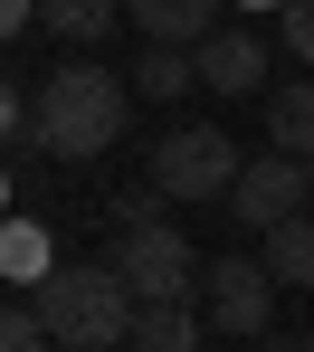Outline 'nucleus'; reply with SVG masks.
Here are the masks:
<instances>
[{
  "instance_id": "6ab92c4d",
  "label": "nucleus",
  "mask_w": 314,
  "mask_h": 352,
  "mask_svg": "<svg viewBox=\"0 0 314 352\" xmlns=\"http://www.w3.org/2000/svg\"><path fill=\"white\" fill-rule=\"evenodd\" d=\"M276 10H286V0H276Z\"/></svg>"
},
{
  "instance_id": "ddd939ff",
  "label": "nucleus",
  "mask_w": 314,
  "mask_h": 352,
  "mask_svg": "<svg viewBox=\"0 0 314 352\" xmlns=\"http://www.w3.org/2000/svg\"><path fill=\"white\" fill-rule=\"evenodd\" d=\"M267 276L276 286H314V219H286V229H267Z\"/></svg>"
},
{
  "instance_id": "0eeeda50",
  "label": "nucleus",
  "mask_w": 314,
  "mask_h": 352,
  "mask_svg": "<svg viewBox=\"0 0 314 352\" xmlns=\"http://www.w3.org/2000/svg\"><path fill=\"white\" fill-rule=\"evenodd\" d=\"M200 86L210 96H267V38L257 29H219L200 48Z\"/></svg>"
},
{
  "instance_id": "2eb2a0df",
  "label": "nucleus",
  "mask_w": 314,
  "mask_h": 352,
  "mask_svg": "<svg viewBox=\"0 0 314 352\" xmlns=\"http://www.w3.org/2000/svg\"><path fill=\"white\" fill-rule=\"evenodd\" d=\"M0 352H58V343H48V324H38L29 305H10V314H0Z\"/></svg>"
},
{
  "instance_id": "9d476101",
  "label": "nucleus",
  "mask_w": 314,
  "mask_h": 352,
  "mask_svg": "<svg viewBox=\"0 0 314 352\" xmlns=\"http://www.w3.org/2000/svg\"><path fill=\"white\" fill-rule=\"evenodd\" d=\"M115 19H124V0H38V29H58V38H76V48H96Z\"/></svg>"
},
{
  "instance_id": "4468645a",
  "label": "nucleus",
  "mask_w": 314,
  "mask_h": 352,
  "mask_svg": "<svg viewBox=\"0 0 314 352\" xmlns=\"http://www.w3.org/2000/svg\"><path fill=\"white\" fill-rule=\"evenodd\" d=\"M0 267H10L19 286H48V276H58V257H48V229H38V219H10V229H0Z\"/></svg>"
},
{
  "instance_id": "aec40b11",
  "label": "nucleus",
  "mask_w": 314,
  "mask_h": 352,
  "mask_svg": "<svg viewBox=\"0 0 314 352\" xmlns=\"http://www.w3.org/2000/svg\"><path fill=\"white\" fill-rule=\"evenodd\" d=\"M305 172H314V162H305Z\"/></svg>"
},
{
  "instance_id": "f257e3e1",
  "label": "nucleus",
  "mask_w": 314,
  "mask_h": 352,
  "mask_svg": "<svg viewBox=\"0 0 314 352\" xmlns=\"http://www.w3.org/2000/svg\"><path fill=\"white\" fill-rule=\"evenodd\" d=\"M29 105H38V153H58V162H96V153H115L133 124V96L124 76H105V67H58V76H38L29 86Z\"/></svg>"
},
{
  "instance_id": "6e6552de",
  "label": "nucleus",
  "mask_w": 314,
  "mask_h": 352,
  "mask_svg": "<svg viewBox=\"0 0 314 352\" xmlns=\"http://www.w3.org/2000/svg\"><path fill=\"white\" fill-rule=\"evenodd\" d=\"M210 10H219V0H124V19L143 29V48H190V58L219 38Z\"/></svg>"
},
{
  "instance_id": "423d86ee",
  "label": "nucleus",
  "mask_w": 314,
  "mask_h": 352,
  "mask_svg": "<svg viewBox=\"0 0 314 352\" xmlns=\"http://www.w3.org/2000/svg\"><path fill=\"white\" fill-rule=\"evenodd\" d=\"M305 200H314V172L295 162V153H276V162H248V181L229 190V210H238L257 238H267V229H286V219H305Z\"/></svg>"
},
{
  "instance_id": "f8f14e48",
  "label": "nucleus",
  "mask_w": 314,
  "mask_h": 352,
  "mask_svg": "<svg viewBox=\"0 0 314 352\" xmlns=\"http://www.w3.org/2000/svg\"><path fill=\"white\" fill-rule=\"evenodd\" d=\"M133 352H200V314L190 305H143L133 314Z\"/></svg>"
},
{
  "instance_id": "7ed1b4c3",
  "label": "nucleus",
  "mask_w": 314,
  "mask_h": 352,
  "mask_svg": "<svg viewBox=\"0 0 314 352\" xmlns=\"http://www.w3.org/2000/svg\"><path fill=\"white\" fill-rule=\"evenodd\" d=\"M238 181H248L238 143L210 133V124H172V133L153 143V190H162V200H229Z\"/></svg>"
},
{
  "instance_id": "39448f33",
  "label": "nucleus",
  "mask_w": 314,
  "mask_h": 352,
  "mask_svg": "<svg viewBox=\"0 0 314 352\" xmlns=\"http://www.w3.org/2000/svg\"><path fill=\"white\" fill-rule=\"evenodd\" d=\"M210 324L219 333H238V343H267V324H276V276H267V257H210Z\"/></svg>"
},
{
  "instance_id": "a211bd4d",
  "label": "nucleus",
  "mask_w": 314,
  "mask_h": 352,
  "mask_svg": "<svg viewBox=\"0 0 314 352\" xmlns=\"http://www.w3.org/2000/svg\"><path fill=\"white\" fill-rule=\"evenodd\" d=\"M257 352H314V343H276V333H267V343H257Z\"/></svg>"
},
{
  "instance_id": "20e7f679",
  "label": "nucleus",
  "mask_w": 314,
  "mask_h": 352,
  "mask_svg": "<svg viewBox=\"0 0 314 352\" xmlns=\"http://www.w3.org/2000/svg\"><path fill=\"white\" fill-rule=\"evenodd\" d=\"M105 267L133 286V305H190V295L210 286V267H200V248L181 229H124Z\"/></svg>"
},
{
  "instance_id": "dca6fc26",
  "label": "nucleus",
  "mask_w": 314,
  "mask_h": 352,
  "mask_svg": "<svg viewBox=\"0 0 314 352\" xmlns=\"http://www.w3.org/2000/svg\"><path fill=\"white\" fill-rule=\"evenodd\" d=\"M286 58L314 67V0H286Z\"/></svg>"
},
{
  "instance_id": "9b49d317",
  "label": "nucleus",
  "mask_w": 314,
  "mask_h": 352,
  "mask_svg": "<svg viewBox=\"0 0 314 352\" xmlns=\"http://www.w3.org/2000/svg\"><path fill=\"white\" fill-rule=\"evenodd\" d=\"M190 86H200V58H190V48H143V67H133V96L172 105V96H190Z\"/></svg>"
},
{
  "instance_id": "f03ea898",
  "label": "nucleus",
  "mask_w": 314,
  "mask_h": 352,
  "mask_svg": "<svg viewBox=\"0 0 314 352\" xmlns=\"http://www.w3.org/2000/svg\"><path fill=\"white\" fill-rule=\"evenodd\" d=\"M19 305L48 324L58 352H115V343H133V314H143L115 267H58L48 286H29Z\"/></svg>"
},
{
  "instance_id": "1a4fd4ad",
  "label": "nucleus",
  "mask_w": 314,
  "mask_h": 352,
  "mask_svg": "<svg viewBox=\"0 0 314 352\" xmlns=\"http://www.w3.org/2000/svg\"><path fill=\"white\" fill-rule=\"evenodd\" d=\"M267 143L314 162V86H267Z\"/></svg>"
},
{
  "instance_id": "f3484780",
  "label": "nucleus",
  "mask_w": 314,
  "mask_h": 352,
  "mask_svg": "<svg viewBox=\"0 0 314 352\" xmlns=\"http://www.w3.org/2000/svg\"><path fill=\"white\" fill-rule=\"evenodd\" d=\"M0 29H10V38H29V29H38V0H0Z\"/></svg>"
}]
</instances>
